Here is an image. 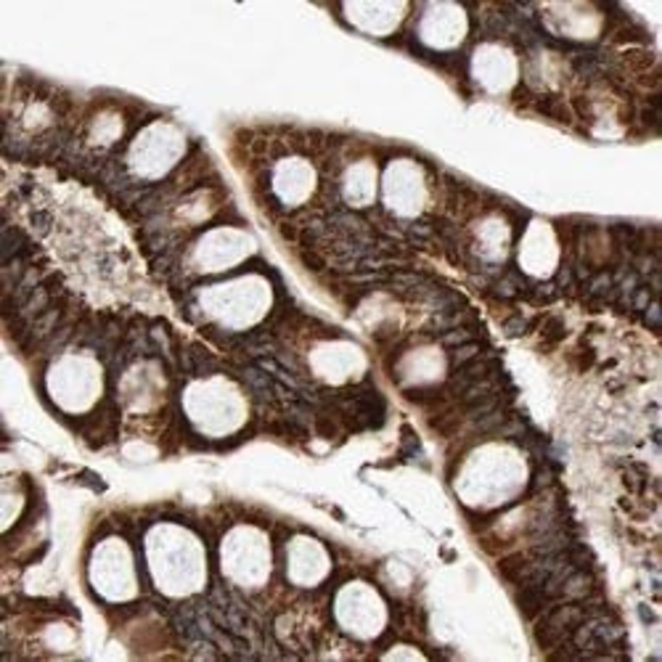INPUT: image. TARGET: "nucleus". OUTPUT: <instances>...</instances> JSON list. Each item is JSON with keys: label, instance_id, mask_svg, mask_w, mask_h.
Segmentation results:
<instances>
[{"label": "nucleus", "instance_id": "f257e3e1", "mask_svg": "<svg viewBox=\"0 0 662 662\" xmlns=\"http://www.w3.org/2000/svg\"><path fill=\"white\" fill-rule=\"evenodd\" d=\"M149 559L157 583L168 594L194 591L205 575V559H202L199 544L189 533L175 530V527H162L157 533V540L151 538Z\"/></svg>", "mask_w": 662, "mask_h": 662}, {"label": "nucleus", "instance_id": "f03ea898", "mask_svg": "<svg viewBox=\"0 0 662 662\" xmlns=\"http://www.w3.org/2000/svg\"><path fill=\"white\" fill-rule=\"evenodd\" d=\"M226 568L241 583H260L269 572V546L258 533L231 538L226 546Z\"/></svg>", "mask_w": 662, "mask_h": 662}, {"label": "nucleus", "instance_id": "7ed1b4c3", "mask_svg": "<svg viewBox=\"0 0 662 662\" xmlns=\"http://www.w3.org/2000/svg\"><path fill=\"white\" fill-rule=\"evenodd\" d=\"M467 32V16L458 5H430L422 19V41L426 46L448 48L456 46Z\"/></svg>", "mask_w": 662, "mask_h": 662}, {"label": "nucleus", "instance_id": "20e7f679", "mask_svg": "<svg viewBox=\"0 0 662 662\" xmlns=\"http://www.w3.org/2000/svg\"><path fill=\"white\" fill-rule=\"evenodd\" d=\"M342 623H347V628L358 634H374L381 626L379 620V602L374 596V591L363 589V585H353L342 596Z\"/></svg>", "mask_w": 662, "mask_h": 662}, {"label": "nucleus", "instance_id": "39448f33", "mask_svg": "<svg viewBox=\"0 0 662 662\" xmlns=\"http://www.w3.org/2000/svg\"><path fill=\"white\" fill-rule=\"evenodd\" d=\"M327 568H329L327 553L318 549L316 544H310V540H297V544L292 546L289 570L297 583L303 585L318 583L323 575H327Z\"/></svg>", "mask_w": 662, "mask_h": 662}, {"label": "nucleus", "instance_id": "423d86ee", "mask_svg": "<svg viewBox=\"0 0 662 662\" xmlns=\"http://www.w3.org/2000/svg\"><path fill=\"white\" fill-rule=\"evenodd\" d=\"M477 72H480L482 82H486L488 88H493V91H499V88H506L509 82L514 80V59L509 50H504L501 46H490L482 48L480 54H477Z\"/></svg>", "mask_w": 662, "mask_h": 662}, {"label": "nucleus", "instance_id": "0eeeda50", "mask_svg": "<svg viewBox=\"0 0 662 662\" xmlns=\"http://www.w3.org/2000/svg\"><path fill=\"white\" fill-rule=\"evenodd\" d=\"M345 11L363 30L390 32L398 27L400 14H403L406 9L400 3H361V5H347Z\"/></svg>", "mask_w": 662, "mask_h": 662}]
</instances>
